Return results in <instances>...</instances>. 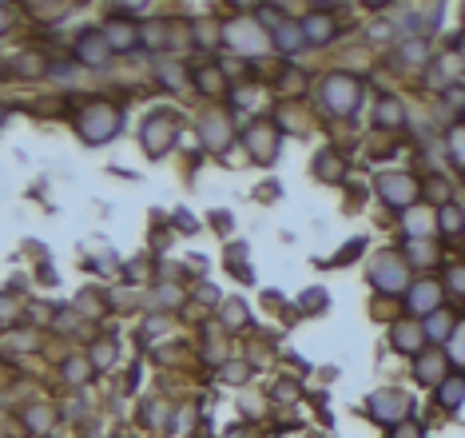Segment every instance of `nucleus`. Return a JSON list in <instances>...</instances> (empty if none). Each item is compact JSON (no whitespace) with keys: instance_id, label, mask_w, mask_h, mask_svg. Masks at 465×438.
Here are the masks:
<instances>
[{"instance_id":"f257e3e1","label":"nucleus","mask_w":465,"mask_h":438,"mask_svg":"<svg viewBox=\"0 0 465 438\" xmlns=\"http://www.w3.org/2000/svg\"><path fill=\"white\" fill-rule=\"evenodd\" d=\"M76 132L88 143H108L111 136L120 132V112L111 104H88L80 116H76Z\"/></svg>"},{"instance_id":"f03ea898","label":"nucleus","mask_w":465,"mask_h":438,"mask_svg":"<svg viewBox=\"0 0 465 438\" xmlns=\"http://www.w3.org/2000/svg\"><path fill=\"white\" fill-rule=\"evenodd\" d=\"M358 100H362V84L354 80V76H346V72H330L323 80V104L326 112L334 116H350L358 108Z\"/></svg>"},{"instance_id":"7ed1b4c3","label":"nucleus","mask_w":465,"mask_h":438,"mask_svg":"<svg viewBox=\"0 0 465 438\" xmlns=\"http://www.w3.org/2000/svg\"><path fill=\"white\" fill-rule=\"evenodd\" d=\"M175 116L172 112H155L152 120L143 124V132H140V140H143V148H147V155H163L167 148H172V140H175Z\"/></svg>"},{"instance_id":"20e7f679","label":"nucleus","mask_w":465,"mask_h":438,"mask_svg":"<svg viewBox=\"0 0 465 438\" xmlns=\"http://www.w3.org/2000/svg\"><path fill=\"white\" fill-rule=\"evenodd\" d=\"M370 279H374L378 291H390V295H398V291H405V279H410V271H405L402 259H394V255L386 251L374 259V267H370Z\"/></svg>"},{"instance_id":"39448f33","label":"nucleus","mask_w":465,"mask_h":438,"mask_svg":"<svg viewBox=\"0 0 465 438\" xmlns=\"http://www.w3.org/2000/svg\"><path fill=\"white\" fill-rule=\"evenodd\" d=\"M370 418H378V422H390V427H398V422H405L410 418V398L398 395V390H378V395H370Z\"/></svg>"},{"instance_id":"423d86ee","label":"nucleus","mask_w":465,"mask_h":438,"mask_svg":"<svg viewBox=\"0 0 465 438\" xmlns=\"http://www.w3.org/2000/svg\"><path fill=\"white\" fill-rule=\"evenodd\" d=\"M378 195H382L390 207H410L418 199V184L410 175H382V180H378Z\"/></svg>"},{"instance_id":"0eeeda50","label":"nucleus","mask_w":465,"mask_h":438,"mask_svg":"<svg viewBox=\"0 0 465 438\" xmlns=\"http://www.w3.org/2000/svg\"><path fill=\"white\" fill-rule=\"evenodd\" d=\"M271 40L279 52H298L306 44V32L298 21H283V16H274L271 12Z\"/></svg>"},{"instance_id":"6e6552de","label":"nucleus","mask_w":465,"mask_h":438,"mask_svg":"<svg viewBox=\"0 0 465 438\" xmlns=\"http://www.w3.org/2000/svg\"><path fill=\"white\" fill-rule=\"evenodd\" d=\"M76 56H80L84 64H91V68L108 64L111 44H108V36H103V28H100V32H84L80 40H76Z\"/></svg>"},{"instance_id":"1a4fd4ad","label":"nucleus","mask_w":465,"mask_h":438,"mask_svg":"<svg viewBox=\"0 0 465 438\" xmlns=\"http://www.w3.org/2000/svg\"><path fill=\"white\" fill-rule=\"evenodd\" d=\"M410 311H418V315H434V311H442V287L430 283V279H422V283L410 291Z\"/></svg>"},{"instance_id":"9d476101","label":"nucleus","mask_w":465,"mask_h":438,"mask_svg":"<svg viewBox=\"0 0 465 438\" xmlns=\"http://www.w3.org/2000/svg\"><path fill=\"white\" fill-rule=\"evenodd\" d=\"M390 339H394V346L402 351V355H414V351H422V343H425V327H422V323H410V319H402V323H394Z\"/></svg>"},{"instance_id":"9b49d317","label":"nucleus","mask_w":465,"mask_h":438,"mask_svg":"<svg viewBox=\"0 0 465 438\" xmlns=\"http://www.w3.org/2000/svg\"><path fill=\"white\" fill-rule=\"evenodd\" d=\"M247 148L254 152V160H274L279 136H274L271 128H263V124H254V128H247Z\"/></svg>"},{"instance_id":"f8f14e48","label":"nucleus","mask_w":465,"mask_h":438,"mask_svg":"<svg viewBox=\"0 0 465 438\" xmlns=\"http://www.w3.org/2000/svg\"><path fill=\"white\" fill-rule=\"evenodd\" d=\"M103 36H108V44H111V48L128 52V48H135V44H140V24H128V21H108Z\"/></svg>"},{"instance_id":"ddd939ff","label":"nucleus","mask_w":465,"mask_h":438,"mask_svg":"<svg viewBox=\"0 0 465 438\" xmlns=\"http://www.w3.org/2000/svg\"><path fill=\"white\" fill-rule=\"evenodd\" d=\"M414 375H418V383H442L445 378V355L442 351H425V355L418 358Z\"/></svg>"},{"instance_id":"4468645a","label":"nucleus","mask_w":465,"mask_h":438,"mask_svg":"<svg viewBox=\"0 0 465 438\" xmlns=\"http://www.w3.org/2000/svg\"><path fill=\"white\" fill-rule=\"evenodd\" d=\"M199 132H203V143L219 152L223 143H227V132H231V128H227V120H223L219 112H211V116H203L199 120Z\"/></svg>"},{"instance_id":"2eb2a0df","label":"nucleus","mask_w":465,"mask_h":438,"mask_svg":"<svg viewBox=\"0 0 465 438\" xmlns=\"http://www.w3.org/2000/svg\"><path fill=\"white\" fill-rule=\"evenodd\" d=\"M303 32H306V44H326L334 36V21L326 12H310L303 21Z\"/></svg>"},{"instance_id":"dca6fc26","label":"nucleus","mask_w":465,"mask_h":438,"mask_svg":"<svg viewBox=\"0 0 465 438\" xmlns=\"http://www.w3.org/2000/svg\"><path fill=\"white\" fill-rule=\"evenodd\" d=\"M374 120L382 124V128H402L405 124V112H402V104L394 100V96H382L374 108Z\"/></svg>"},{"instance_id":"f3484780","label":"nucleus","mask_w":465,"mask_h":438,"mask_svg":"<svg viewBox=\"0 0 465 438\" xmlns=\"http://www.w3.org/2000/svg\"><path fill=\"white\" fill-rule=\"evenodd\" d=\"M422 327H425V339H445V335H454V315L449 311H434Z\"/></svg>"},{"instance_id":"a211bd4d","label":"nucleus","mask_w":465,"mask_h":438,"mask_svg":"<svg viewBox=\"0 0 465 438\" xmlns=\"http://www.w3.org/2000/svg\"><path fill=\"white\" fill-rule=\"evenodd\" d=\"M140 40L147 44V48H163V44L172 40V32H167L163 21H147V24H140Z\"/></svg>"},{"instance_id":"6ab92c4d","label":"nucleus","mask_w":465,"mask_h":438,"mask_svg":"<svg viewBox=\"0 0 465 438\" xmlns=\"http://www.w3.org/2000/svg\"><path fill=\"white\" fill-rule=\"evenodd\" d=\"M437 398H442V407H457L465 398V375H454V378H445L442 390H437Z\"/></svg>"},{"instance_id":"aec40b11","label":"nucleus","mask_w":465,"mask_h":438,"mask_svg":"<svg viewBox=\"0 0 465 438\" xmlns=\"http://www.w3.org/2000/svg\"><path fill=\"white\" fill-rule=\"evenodd\" d=\"M437 227H442L445 235L465 231V212H461V207H454V204H445V207H442V215H437Z\"/></svg>"},{"instance_id":"412c9836","label":"nucleus","mask_w":465,"mask_h":438,"mask_svg":"<svg viewBox=\"0 0 465 438\" xmlns=\"http://www.w3.org/2000/svg\"><path fill=\"white\" fill-rule=\"evenodd\" d=\"M314 172H318V180H330V184H334V180H342L346 168H342V160H338V155L323 152L318 160H314Z\"/></svg>"},{"instance_id":"4be33fe9","label":"nucleus","mask_w":465,"mask_h":438,"mask_svg":"<svg viewBox=\"0 0 465 438\" xmlns=\"http://www.w3.org/2000/svg\"><path fill=\"white\" fill-rule=\"evenodd\" d=\"M410 259H418V263H437V247L434 243H425V239H414V243H410Z\"/></svg>"},{"instance_id":"5701e85b","label":"nucleus","mask_w":465,"mask_h":438,"mask_svg":"<svg viewBox=\"0 0 465 438\" xmlns=\"http://www.w3.org/2000/svg\"><path fill=\"white\" fill-rule=\"evenodd\" d=\"M449 155H454V160H457V168L465 172V124L449 132Z\"/></svg>"},{"instance_id":"b1692460","label":"nucleus","mask_w":465,"mask_h":438,"mask_svg":"<svg viewBox=\"0 0 465 438\" xmlns=\"http://www.w3.org/2000/svg\"><path fill=\"white\" fill-rule=\"evenodd\" d=\"M195 84H199L203 92H219L223 88V72L219 68H203L199 76H195Z\"/></svg>"},{"instance_id":"393cba45","label":"nucleus","mask_w":465,"mask_h":438,"mask_svg":"<svg viewBox=\"0 0 465 438\" xmlns=\"http://www.w3.org/2000/svg\"><path fill=\"white\" fill-rule=\"evenodd\" d=\"M425 195H430V199H434V204H449V184H445L442 175H434V180H430V184H425Z\"/></svg>"},{"instance_id":"a878e982","label":"nucleus","mask_w":465,"mask_h":438,"mask_svg":"<svg viewBox=\"0 0 465 438\" xmlns=\"http://www.w3.org/2000/svg\"><path fill=\"white\" fill-rule=\"evenodd\" d=\"M402 224H405V231L414 235V239H422V235H425V227H430V219H425L422 212H410V215L402 219Z\"/></svg>"},{"instance_id":"bb28decb","label":"nucleus","mask_w":465,"mask_h":438,"mask_svg":"<svg viewBox=\"0 0 465 438\" xmlns=\"http://www.w3.org/2000/svg\"><path fill=\"white\" fill-rule=\"evenodd\" d=\"M16 72H21V76H36V72H44V60L32 56V52H24L21 60H16Z\"/></svg>"},{"instance_id":"cd10ccee","label":"nucleus","mask_w":465,"mask_h":438,"mask_svg":"<svg viewBox=\"0 0 465 438\" xmlns=\"http://www.w3.org/2000/svg\"><path fill=\"white\" fill-rule=\"evenodd\" d=\"M64 371H68V378H72V383H88V378H91V367L84 363V358H72V363H68Z\"/></svg>"},{"instance_id":"c85d7f7f","label":"nucleus","mask_w":465,"mask_h":438,"mask_svg":"<svg viewBox=\"0 0 465 438\" xmlns=\"http://www.w3.org/2000/svg\"><path fill=\"white\" fill-rule=\"evenodd\" d=\"M111 358H116V351H111L108 343H96V346H91V367H111Z\"/></svg>"},{"instance_id":"c756f323","label":"nucleus","mask_w":465,"mask_h":438,"mask_svg":"<svg viewBox=\"0 0 465 438\" xmlns=\"http://www.w3.org/2000/svg\"><path fill=\"white\" fill-rule=\"evenodd\" d=\"M223 319H227L231 327H243L247 323V307L243 303H227V307H223Z\"/></svg>"},{"instance_id":"7c9ffc66","label":"nucleus","mask_w":465,"mask_h":438,"mask_svg":"<svg viewBox=\"0 0 465 438\" xmlns=\"http://www.w3.org/2000/svg\"><path fill=\"white\" fill-rule=\"evenodd\" d=\"M76 307H80L84 315H100V295H96V291H84V295L76 299Z\"/></svg>"},{"instance_id":"2f4dec72","label":"nucleus","mask_w":465,"mask_h":438,"mask_svg":"<svg viewBox=\"0 0 465 438\" xmlns=\"http://www.w3.org/2000/svg\"><path fill=\"white\" fill-rule=\"evenodd\" d=\"M449 291H454L457 299H465V263L449 271Z\"/></svg>"},{"instance_id":"473e14b6","label":"nucleus","mask_w":465,"mask_h":438,"mask_svg":"<svg viewBox=\"0 0 465 438\" xmlns=\"http://www.w3.org/2000/svg\"><path fill=\"white\" fill-rule=\"evenodd\" d=\"M358 251H362V239H350V243H346V251H342V255H334L330 263H334V267H338V263H350Z\"/></svg>"},{"instance_id":"72a5a7b5","label":"nucleus","mask_w":465,"mask_h":438,"mask_svg":"<svg viewBox=\"0 0 465 438\" xmlns=\"http://www.w3.org/2000/svg\"><path fill=\"white\" fill-rule=\"evenodd\" d=\"M394 438H422V427L405 418V422H398V427H394Z\"/></svg>"},{"instance_id":"f704fd0d","label":"nucleus","mask_w":465,"mask_h":438,"mask_svg":"<svg viewBox=\"0 0 465 438\" xmlns=\"http://www.w3.org/2000/svg\"><path fill=\"white\" fill-rule=\"evenodd\" d=\"M32 12H36V16H64V12H68V4H28Z\"/></svg>"},{"instance_id":"c9c22d12","label":"nucleus","mask_w":465,"mask_h":438,"mask_svg":"<svg viewBox=\"0 0 465 438\" xmlns=\"http://www.w3.org/2000/svg\"><path fill=\"white\" fill-rule=\"evenodd\" d=\"M449 351H454L457 367H465V327H461V331H454V346H449Z\"/></svg>"},{"instance_id":"e433bc0d","label":"nucleus","mask_w":465,"mask_h":438,"mask_svg":"<svg viewBox=\"0 0 465 438\" xmlns=\"http://www.w3.org/2000/svg\"><path fill=\"white\" fill-rule=\"evenodd\" d=\"M323 303H326V295L318 291V287H314V291H306V295L298 299V307H306V311H314V307H323Z\"/></svg>"},{"instance_id":"4c0bfd02","label":"nucleus","mask_w":465,"mask_h":438,"mask_svg":"<svg viewBox=\"0 0 465 438\" xmlns=\"http://www.w3.org/2000/svg\"><path fill=\"white\" fill-rule=\"evenodd\" d=\"M422 52H425V44H422V40L402 44V56H405V60H422Z\"/></svg>"},{"instance_id":"58836bf2","label":"nucleus","mask_w":465,"mask_h":438,"mask_svg":"<svg viewBox=\"0 0 465 438\" xmlns=\"http://www.w3.org/2000/svg\"><path fill=\"white\" fill-rule=\"evenodd\" d=\"M243 378H247L243 363H231V367H227V383H243Z\"/></svg>"},{"instance_id":"ea45409f","label":"nucleus","mask_w":465,"mask_h":438,"mask_svg":"<svg viewBox=\"0 0 465 438\" xmlns=\"http://www.w3.org/2000/svg\"><path fill=\"white\" fill-rule=\"evenodd\" d=\"M159 299H163V303H183V295H179V291H175V287H159Z\"/></svg>"},{"instance_id":"a19ab883","label":"nucleus","mask_w":465,"mask_h":438,"mask_svg":"<svg viewBox=\"0 0 465 438\" xmlns=\"http://www.w3.org/2000/svg\"><path fill=\"white\" fill-rule=\"evenodd\" d=\"M163 80L167 84H183L187 76H183V68H163Z\"/></svg>"},{"instance_id":"79ce46f5","label":"nucleus","mask_w":465,"mask_h":438,"mask_svg":"<svg viewBox=\"0 0 465 438\" xmlns=\"http://www.w3.org/2000/svg\"><path fill=\"white\" fill-rule=\"evenodd\" d=\"M28 422H32L36 430H40V427H48V410H44V415H40V410H28Z\"/></svg>"},{"instance_id":"37998d69","label":"nucleus","mask_w":465,"mask_h":438,"mask_svg":"<svg viewBox=\"0 0 465 438\" xmlns=\"http://www.w3.org/2000/svg\"><path fill=\"white\" fill-rule=\"evenodd\" d=\"M195 40H207V44H215V28H203V24H199V28H195Z\"/></svg>"},{"instance_id":"c03bdc74","label":"nucleus","mask_w":465,"mask_h":438,"mask_svg":"<svg viewBox=\"0 0 465 438\" xmlns=\"http://www.w3.org/2000/svg\"><path fill=\"white\" fill-rule=\"evenodd\" d=\"M175 215H179V227H183V231H195V219H187V212H175Z\"/></svg>"},{"instance_id":"a18cd8bd","label":"nucleus","mask_w":465,"mask_h":438,"mask_svg":"<svg viewBox=\"0 0 465 438\" xmlns=\"http://www.w3.org/2000/svg\"><path fill=\"white\" fill-rule=\"evenodd\" d=\"M457 52H461V60H465V36H461V40H457Z\"/></svg>"}]
</instances>
